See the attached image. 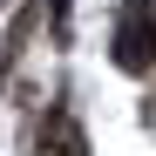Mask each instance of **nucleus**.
I'll return each mask as SVG.
<instances>
[{
  "label": "nucleus",
  "instance_id": "obj_1",
  "mask_svg": "<svg viewBox=\"0 0 156 156\" xmlns=\"http://www.w3.org/2000/svg\"><path fill=\"white\" fill-rule=\"evenodd\" d=\"M41 156H88V136H82V122L55 109V115L41 122Z\"/></svg>",
  "mask_w": 156,
  "mask_h": 156
},
{
  "label": "nucleus",
  "instance_id": "obj_2",
  "mask_svg": "<svg viewBox=\"0 0 156 156\" xmlns=\"http://www.w3.org/2000/svg\"><path fill=\"white\" fill-rule=\"evenodd\" d=\"M149 61H156V41L143 34V20L129 14V20H122V34H115V68H129V75H143Z\"/></svg>",
  "mask_w": 156,
  "mask_h": 156
}]
</instances>
